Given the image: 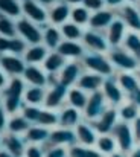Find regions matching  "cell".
<instances>
[{
    "instance_id": "30bf717a",
    "label": "cell",
    "mask_w": 140,
    "mask_h": 157,
    "mask_svg": "<svg viewBox=\"0 0 140 157\" xmlns=\"http://www.w3.org/2000/svg\"><path fill=\"white\" fill-rule=\"evenodd\" d=\"M23 81L18 79V78H14L8 89H6V99H5V105H6V110L9 113H14L18 110V107L21 104V95H23Z\"/></svg>"
},
{
    "instance_id": "6f0895ef",
    "label": "cell",
    "mask_w": 140,
    "mask_h": 157,
    "mask_svg": "<svg viewBox=\"0 0 140 157\" xmlns=\"http://www.w3.org/2000/svg\"><path fill=\"white\" fill-rule=\"evenodd\" d=\"M5 86V76H3V73L0 72V87H3Z\"/></svg>"
},
{
    "instance_id": "681fc988",
    "label": "cell",
    "mask_w": 140,
    "mask_h": 157,
    "mask_svg": "<svg viewBox=\"0 0 140 157\" xmlns=\"http://www.w3.org/2000/svg\"><path fill=\"white\" fill-rule=\"evenodd\" d=\"M127 101H130V102L136 104L140 108V87L137 89V90H134L133 93H130V95L127 96Z\"/></svg>"
},
{
    "instance_id": "2e32d148",
    "label": "cell",
    "mask_w": 140,
    "mask_h": 157,
    "mask_svg": "<svg viewBox=\"0 0 140 157\" xmlns=\"http://www.w3.org/2000/svg\"><path fill=\"white\" fill-rule=\"evenodd\" d=\"M17 31L20 32V35H23V38L32 44H38L43 40V34L38 31V28L31 23L26 18H21L17 21Z\"/></svg>"
},
{
    "instance_id": "7dc6e473",
    "label": "cell",
    "mask_w": 140,
    "mask_h": 157,
    "mask_svg": "<svg viewBox=\"0 0 140 157\" xmlns=\"http://www.w3.org/2000/svg\"><path fill=\"white\" fill-rule=\"evenodd\" d=\"M26 157H43V151H41L40 147L31 145V147L26 150Z\"/></svg>"
},
{
    "instance_id": "8fae6325",
    "label": "cell",
    "mask_w": 140,
    "mask_h": 157,
    "mask_svg": "<svg viewBox=\"0 0 140 157\" xmlns=\"http://www.w3.org/2000/svg\"><path fill=\"white\" fill-rule=\"evenodd\" d=\"M117 18V12L114 9H110V8H104L97 12H93L92 17H90V23H89V28L94 29V31H100V32H105L111 23Z\"/></svg>"
},
{
    "instance_id": "e575fe53",
    "label": "cell",
    "mask_w": 140,
    "mask_h": 157,
    "mask_svg": "<svg viewBox=\"0 0 140 157\" xmlns=\"http://www.w3.org/2000/svg\"><path fill=\"white\" fill-rule=\"evenodd\" d=\"M43 40L46 43V48H49V49H58V46L62 43L61 32L56 28H47L43 34Z\"/></svg>"
},
{
    "instance_id": "7bdbcfd3",
    "label": "cell",
    "mask_w": 140,
    "mask_h": 157,
    "mask_svg": "<svg viewBox=\"0 0 140 157\" xmlns=\"http://www.w3.org/2000/svg\"><path fill=\"white\" fill-rule=\"evenodd\" d=\"M82 6H85L92 14L107 8L105 6V0H82Z\"/></svg>"
},
{
    "instance_id": "f907efd6",
    "label": "cell",
    "mask_w": 140,
    "mask_h": 157,
    "mask_svg": "<svg viewBox=\"0 0 140 157\" xmlns=\"http://www.w3.org/2000/svg\"><path fill=\"white\" fill-rule=\"evenodd\" d=\"M127 157H140V145H136V147L127 154Z\"/></svg>"
},
{
    "instance_id": "6125c7cd",
    "label": "cell",
    "mask_w": 140,
    "mask_h": 157,
    "mask_svg": "<svg viewBox=\"0 0 140 157\" xmlns=\"http://www.w3.org/2000/svg\"><path fill=\"white\" fill-rule=\"evenodd\" d=\"M25 2H26V0H25Z\"/></svg>"
},
{
    "instance_id": "f5cc1de1",
    "label": "cell",
    "mask_w": 140,
    "mask_h": 157,
    "mask_svg": "<svg viewBox=\"0 0 140 157\" xmlns=\"http://www.w3.org/2000/svg\"><path fill=\"white\" fill-rule=\"evenodd\" d=\"M64 3H67V5H75V6H78V5H82V0H62Z\"/></svg>"
},
{
    "instance_id": "9c48e42d",
    "label": "cell",
    "mask_w": 140,
    "mask_h": 157,
    "mask_svg": "<svg viewBox=\"0 0 140 157\" xmlns=\"http://www.w3.org/2000/svg\"><path fill=\"white\" fill-rule=\"evenodd\" d=\"M75 133H76V140H78L79 145H84V147H96L99 133L96 131V128H94V125L92 122L82 119V121L76 125Z\"/></svg>"
},
{
    "instance_id": "1f68e13d",
    "label": "cell",
    "mask_w": 140,
    "mask_h": 157,
    "mask_svg": "<svg viewBox=\"0 0 140 157\" xmlns=\"http://www.w3.org/2000/svg\"><path fill=\"white\" fill-rule=\"evenodd\" d=\"M69 157H104L93 147H84V145H72L69 148Z\"/></svg>"
},
{
    "instance_id": "11a10c76",
    "label": "cell",
    "mask_w": 140,
    "mask_h": 157,
    "mask_svg": "<svg viewBox=\"0 0 140 157\" xmlns=\"http://www.w3.org/2000/svg\"><path fill=\"white\" fill-rule=\"evenodd\" d=\"M0 157H14L11 153H8V151H0Z\"/></svg>"
},
{
    "instance_id": "cb8c5ba5",
    "label": "cell",
    "mask_w": 140,
    "mask_h": 157,
    "mask_svg": "<svg viewBox=\"0 0 140 157\" xmlns=\"http://www.w3.org/2000/svg\"><path fill=\"white\" fill-rule=\"evenodd\" d=\"M0 64H2L3 70H6L8 73H12V75H20V73H25V70H26L25 63L18 56H11V55L2 56Z\"/></svg>"
},
{
    "instance_id": "ac0fdd59",
    "label": "cell",
    "mask_w": 140,
    "mask_h": 157,
    "mask_svg": "<svg viewBox=\"0 0 140 157\" xmlns=\"http://www.w3.org/2000/svg\"><path fill=\"white\" fill-rule=\"evenodd\" d=\"M56 52L59 53V55H62L64 58H73V59H78V58H82L87 51H85V48H84L82 43L66 40V41H62V43L58 46Z\"/></svg>"
},
{
    "instance_id": "816d5d0a",
    "label": "cell",
    "mask_w": 140,
    "mask_h": 157,
    "mask_svg": "<svg viewBox=\"0 0 140 157\" xmlns=\"http://www.w3.org/2000/svg\"><path fill=\"white\" fill-rule=\"evenodd\" d=\"M5 124H6V121H5V111L0 108V130L5 127Z\"/></svg>"
},
{
    "instance_id": "52a82bcc",
    "label": "cell",
    "mask_w": 140,
    "mask_h": 157,
    "mask_svg": "<svg viewBox=\"0 0 140 157\" xmlns=\"http://www.w3.org/2000/svg\"><path fill=\"white\" fill-rule=\"evenodd\" d=\"M119 111H117V107H108L94 122H92L96 128V131L99 134H111L114 127L117 125L119 122Z\"/></svg>"
},
{
    "instance_id": "9a60e30c",
    "label": "cell",
    "mask_w": 140,
    "mask_h": 157,
    "mask_svg": "<svg viewBox=\"0 0 140 157\" xmlns=\"http://www.w3.org/2000/svg\"><path fill=\"white\" fill-rule=\"evenodd\" d=\"M49 142H50L53 147L69 145V148H70L72 145H76V144H78V140H76V133H75L72 128H64V127L50 131Z\"/></svg>"
},
{
    "instance_id": "f6af8a7d",
    "label": "cell",
    "mask_w": 140,
    "mask_h": 157,
    "mask_svg": "<svg viewBox=\"0 0 140 157\" xmlns=\"http://www.w3.org/2000/svg\"><path fill=\"white\" fill-rule=\"evenodd\" d=\"M46 157H69V150H66L64 147H52L47 151Z\"/></svg>"
},
{
    "instance_id": "484cf974",
    "label": "cell",
    "mask_w": 140,
    "mask_h": 157,
    "mask_svg": "<svg viewBox=\"0 0 140 157\" xmlns=\"http://www.w3.org/2000/svg\"><path fill=\"white\" fill-rule=\"evenodd\" d=\"M72 14V9L69 8L67 3H58L55 5L52 9H50V14H49V18L52 20V23L55 25H64L67 21V18L70 17Z\"/></svg>"
},
{
    "instance_id": "836d02e7",
    "label": "cell",
    "mask_w": 140,
    "mask_h": 157,
    "mask_svg": "<svg viewBox=\"0 0 140 157\" xmlns=\"http://www.w3.org/2000/svg\"><path fill=\"white\" fill-rule=\"evenodd\" d=\"M25 49V43L18 38H6V37H0V52H14L20 53Z\"/></svg>"
},
{
    "instance_id": "4dcf8cb0",
    "label": "cell",
    "mask_w": 140,
    "mask_h": 157,
    "mask_svg": "<svg viewBox=\"0 0 140 157\" xmlns=\"http://www.w3.org/2000/svg\"><path fill=\"white\" fill-rule=\"evenodd\" d=\"M90 17H92V12H90L85 6H82V5L75 6V8L72 9V14H70L72 21L76 23V25H79V26L89 25V23H90Z\"/></svg>"
},
{
    "instance_id": "d6a6232c",
    "label": "cell",
    "mask_w": 140,
    "mask_h": 157,
    "mask_svg": "<svg viewBox=\"0 0 140 157\" xmlns=\"http://www.w3.org/2000/svg\"><path fill=\"white\" fill-rule=\"evenodd\" d=\"M5 145L8 148V153H11L14 157H20L25 151V145H23V140L15 136V134H9L6 139H5Z\"/></svg>"
},
{
    "instance_id": "f35d334b",
    "label": "cell",
    "mask_w": 140,
    "mask_h": 157,
    "mask_svg": "<svg viewBox=\"0 0 140 157\" xmlns=\"http://www.w3.org/2000/svg\"><path fill=\"white\" fill-rule=\"evenodd\" d=\"M0 11L6 15L18 17L21 12V8L17 3V0H0Z\"/></svg>"
},
{
    "instance_id": "60d3db41",
    "label": "cell",
    "mask_w": 140,
    "mask_h": 157,
    "mask_svg": "<svg viewBox=\"0 0 140 157\" xmlns=\"http://www.w3.org/2000/svg\"><path fill=\"white\" fill-rule=\"evenodd\" d=\"M15 32H17V25H14L6 17H0V34L6 38H14Z\"/></svg>"
},
{
    "instance_id": "94428289",
    "label": "cell",
    "mask_w": 140,
    "mask_h": 157,
    "mask_svg": "<svg viewBox=\"0 0 140 157\" xmlns=\"http://www.w3.org/2000/svg\"><path fill=\"white\" fill-rule=\"evenodd\" d=\"M136 5H137V8H139V9H140V0H139V2H137V3H136Z\"/></svg>"
},
{
    "instance_id": "5b68a950",
    "label": "cell",
    "mask_w": 140,
    "mask_h": 157,
    "mask_svg": "<svg viewBox=\"0 0 140 157\" xmlns=\"http://www.w3.org/2000/svg\"><path fill=\"white\" fill-rule=\"evenodd\" d=\"M108 107H110V104L107 102L102 90L90 93L89 95V102L84 108V119L89 121V122H94Z\"/></svg>"
},
{
    "instance_id": "8d00e7d4",
    "label": "cell",
    "mask_w": 140,
    "mask_h": 157,
    "mask_svg": "<svg viewBox=\"0 0 140 157\" xmlns=\"http://www.w3.org/2000/svg\"><path fill=\"white\" fill-rule=\"evenodd\" d=\"M49 136H50V131H47L46 128H43V127H32L26 133V139L29 142H32V144L46 142V140H49Z\"/></svg>"
},
{
    "instance_id": "b9f144b4",
    "label": "cell",
    "mask_w": 140,
    "mask_h": 157,
    "mask_svg": "<svg viewBox=\"0 0 140 157\" xmlns=\"http://www.w3.org/2000/svg\"><path fill=\"white\" fill-rule=\"evenodd\" d=\"M58 122V116L49 110H41L40 116H38V121L37 124L43 125V127H49V125H55Z\"/></svg>"
},
{
    "instance_id": "ffe728a7",
    "label": "cell",
    "mask_w": 140,
    "mask_h": 157,
    "mask_svg": "<svg viewBox=\"0 0 140 157\" xmlns=\"http://www.w3.org/2000/svg\"><path fill=\"white\" fill-rule=\"evenodd\" d=\"M82 121V116H81V111L73 108V107H66L61 114L58 116V122L61 127L64 128H76V125Z\"/></svg>"
},
{
    "instance_id": "8992f818",
    "label": "cell",
    "mask_w": 140,
    "mask_h": 157,
    "mask_svg": "<svg viewBox=\"0 0 140 157\" xmlns=\"http://www.w3.org/2000/svg\"><path fill=\"white\" fill-rule=\"evenodd\" d=\"M102 93H104L107 102L111 105V107H119V105H122L127 101L125 93H123V90L120 89L116 75L105 78L104 86H102Z\"/></svg>"
},
{
    "instance_id": "bcb514c9",
    "label": "cell",
    "mask_w": 140,
    "mask_h": 157,
    "mask_svg": "<svg viewBox=\"0 0 140 157\" xmlns=\"http://www.w3.org/2000/svg\"><path fill=\"white\" fill-rule=\"evenodd\" d=\"M125 3H128V2L127 0H105V6L110 8V9H114V11L122 8Z\"/></svg>"
},
{
    "instance_id": "7a4b0ae2",
    "label": "cell",
    "mask_w": 140,
    "mask_h": 157,
    "mask_svg": "<svg viewBox=\"0 0 140 157\" xmlns=\"http://www.w3.org/2000/svg\"><path fill=\"white\" fill-rule=\"evenodd\" d=\"M108 59L111 61L116 73L117 72H137L140 63L122 46L119 48H111L108 51Z\"/></svg>"
},
{
    "instance_id": "91938a15",
    "label": "cell",
    "mask_w": 140,
    "mask_h": 157,
    "mask_svg": "<svg viewBox=\"0 0 140 157\" xmlns=\"http://www.w3.org/2000/svg\"><path fill=\"white\" fill-rule=\"evenodd\" d=\"M136 75H137V78H139V81H140V66H139V69H137V72H136Z\"/></svg>"
},
{
    "instance_id": "603a6c76",
    "label": "cell",
    "mask_w": 140,
    "mask_h": 157,
    "mask_svg": "<svg viewBox=\"0 0 140 157\" xmlns=\"http://www.w3.org/2000/svg\"><path fill=\"white\" fill-rule=\"evenodd\" d=\"M23 12H25L31 20H34V21H37V23H43V21H46V18H47L46 11H44L37 2H34V0H26V2L23 3Z\"/></svg>"
},
{
    "instance_id": "e0dca14e",
    "label": "cell",
    "mask_w": 140,
    "mask_h": 157,
    "mask_svg": "<svg viewBox=\"0 0 140 157\" xmlns=\"http://www.w3.org/2000/svg\"><path fill=\"white\" fill-rule=\"evenodd\" d=\"M69 93V87H66L64 84H61L59 81H56L53 84V87L50 89V92L47 93L46 99H44V104L47 108H55V107H59L62 104L64 98L67 96Z\"/></svg>"
},
{
    "instance_id": "4316f807",
    "label": "cell",
    "mask_w": 140,
    "mask_h": 157,
    "mask_svg": "<svg viewBox=\"0 0 140 157\" xmlns=\"http://www.w3.org/2000/svg\"><path fill=\"white\" fill-rule=\"evenodd\" d=\"M122 48L127 49L140 63V34L128 31V34H127V37L123 40Z\"/></svg>"
},
{
    "instance_id": "ab89813d",
    "label": "cell",
    "mask_w": 140,
    "mask_h": 157,
    "mask_svg": "<svg viewBox=\"0 0 140 157\" xmlns=\"http://www.w3.org/2000/svg\"><path fill=\"white\" fill-rule=\"evenodd\" d=\"M8 128L11 133H23L29 130V121L23 116V117H12L8 124Z\"/></svg>"
},
{
    "instance_id": "db71d44e",
    "label": "cell",
    "mask_w": 140,
    "mask_h": 157,
    "mask_svg": "<svg viewBox=\"0 0 140 157\" xmlns=\"http://www.w3.org/2000/svg\"><path fill=\"white\" fill-rule=\"evenodd\" d=\"M110 157H127V154H125V153H122V151H116L114 154H111Z\"/></svg>"
},
{
    "instance_id": "9f6ffc18",
    "label": "cell",
    "mask_w": 140,
    "mask_h": 157,
    "mask_svg": "<svg viewBox=\"0 0 140 157\" xmlns=\"http://www.w3.org/2000/svg\"><path fill=\"white\" fill-rule=\"evenodd\" d=\"M38 3H43V5H50V3H53L55 0H37Z\"/></svg>"
},
{
    "instance_id": "7402d4cb",
    "label": "cell",
    "mask_w": 140,
    "mask_h": 157,
    "mask_svg": "<svg viewBox=\"0 0 140 157\" xmlns=\"http://www.w3.org/2000/svg\"><path fill=\"white\" fill-rule=\"evenodd\" d=\"M89 95H90V93H87V92H84L82 89H79V87L75 86V87L69 89L67 99H69L70 107H73V108H76V110H79V111H84L85 105L89 102Z\"/></svg>"
},
{
    "instance_id": "ee69618b",
    "label": "cell",
    "mask_w": 140,
    "mask_h": 157,
    "mask_svg": "<svg viewBox=\"0 0 140 157\" xmlns=\"http://www.w3.org/2000/svg\"><path fill=\"white\" fill-rule=\"evenodd\" d=\"M40 113H41V110H40V108H37L35 105L25 107V110H23V116H25L29 122H37V121H38Z\"/></svg>"
},
{
    "instance_id": "f546056e",
    "label": "cell",
    "mask_w": 140,
    "mask_h": 157,
    "mask_svg": "<svg viewBox=\"0 0 140 157\" xmlns=\"http://www.w3.org/2000/svg\"><path fill=\"white\" fill-rule=\"evenodd\" d=\"M61 34L66 37V40L69 41H81L82 40V35H84V31L79 25L76 23H64L62 28H61Z\"/></svg>"
},
{
    "instance_id": "74e56055",
    "label": "cell",
    "mask_w": 140,
    "mask_h": 157,
    "mask_svg": "<svg viewBox=\"0 0 140 157\" xmlns=\"http://www.w3.org/2000/svg\"><path fill=\"white\" fill-rule=\"evenodd\" d=\"M25 99H26V102H29L31 105L41 104V102L46 99V96H44V90H43L41 87L32 86L31 89L26 90V93H25Z\"/></svg>"
},
{
    "instance_id": "c3c4849f",
    "label": "cell",
    "mask_w": 140,
    "mask_h": 157,
    "mask_svg": "<svg viewBox=\"0 0 140 157\" xmlns=\"http://www.w3.org/2000/svg\"><path fill=\"white\" fill-rule=\"evenodd\" d=\"M131 125H133V133H134L136 145H140V116L131 124Z\"/></svg>"
},
{
    "instance_id": "83f0119b",
    "label": "cell",
    "mask_w": 140,
    "mask_h": 157,
    "mask_svg": "<svg viewBox=\"0 0 140 157\" xmlns=\"http://www.w3.org/2000/svg\"><path fill=\"white\" fill-rule=\"evenodd\" d=\"M25 78H26V81L28 82H31L32 86H37V87H43V86H46V75H44V72L41 70V69H38V67H35V66H29V67H26V70H25Z\"/></svg>"
},
{
    "instance_id": "d590c367",
    "label": "cell",
    "mask_w": 140,
    "mask_h": 157,
    "mask_svg": "<svg viewBox=\"0 0 140 157\" xmlns=\"http://www.w3.org/2000/svg\"><path fill=\"white\" fill-rule=\"evenodd\" d=\"M46 56H47L46 48H44V46H40V44H34L31 49H28V52L25 55L26 61H28V63H32V64L44 61Z\"/></svg>"
},
{
    "instance_id": "277c9868",
    "label": "cell",
    "mask_w": 140,
    "mask_h": 157,
    "mask_svg": "<svg viewBox=\"0 0 140 157\" xmlns=\"http://www.w3.org/2000/svg\"><path fill=\"white\" fill-rule=\"evenodd\" d=\"M81 43L84 44L87 52H99V53H108V51L111 49L107 40L105 32L100 31H94V29H87L84 31L82 40Z\"/></svg>"
},
{
    "instance_id": "ba28073f",
    "label": "cell",
    "mask_w": 140,
    "mask_h": 157,
    "mask_svg": "<svg viewBox=\"0 0 140 157\" xmlns=\"http://www.w3.org/2000/svg\"><path fill=\"white\" fill-rule=\"evenodd\" d=\"M116 12H117V17L125 23L128 31L140 34V9L137 8V5L125 3Z\"/></svg>"
},
{
    "instance_id": "5bb4252c",
    "label": "cell",
    "mask_w": 140,
    "mask_h": 157,
    "mask_svg": "<svg viewBox=\"0 0 140 157\" xmlns=\"http://www.w3.org/2000/svg\"><path fill=\"white\" fill-rule=\"evenodd\" d=\"M82 72H84V67H82V64H81V61L78 63V61H73V63H67L66 66H64V69L61 70V75H59V82L61 84H64L66 87H70V86H76V82H78V79H79V76L82 75Z\"/></svg>"
},
{
    "instance_id": "44dd1931",
    "label": "cell",
    "mask_w": 140,
    "mask_h": 157,
    "mask_svg": "<svg viewBox=\"0 0 140 157\" xmlns=\"http://www.w3.org/2000/svg\"><path fill=\"white\" fill-rule=\"evenodd\" d=\"M96 150L104 157H110L116 151H119L117 142H116L113 134H99L97 142H96Z\"/></svg>"
},
{
    "instance_id": "680465c9",
    "label": "cell",
    "mask_w": 140,
    "mask_h": 157,
    "mask_svg": "<svg viewBox=\"0 0 140 157\" xmlns=\"http://www.w3.org/2000/svg\"><path fill=\"white\" fill-rule=\"evenodd\" d=\"M127 2H128V3H133V5H136L139 0H127Z\"/></svg>"
},
{
    "instance_id": "3957f363",
    "label": "cell",
    "mask_w": 140,
    "mask_h": 157,
    "mask_svg": "<svg viewBox=\"0 0 140 157\" xmlns=\"http://www.w3.org/2000/svg\"><path fill=\"white\" fill-rule=\"evenodd\" d=\"M111 134L114 136V139L117 142L119 151L128 154L136 147V139H134V133H133V125L131 124L119 121Z\"/></svg>"
},
{
    "instance_id": "7c38bea8",
    "label": "cell",
    "mask_w": 140,
    "mask_h": 157,
    "mask_svg": "<svg viewBox=\"0 0 140 157\" xmlns=\"http://www.w3.org/2000/svg\"><path fill=\"white\" fill-rule=\"evenodd\" d=\"M127 34H128V29H127L125 23L117 17L111 23V26L105 31V35H107V40H108L110 48H119V46H122Z\"/></svg>"
},
{
    "instance_id": "4fadbf2b",
    "label": "cell",
    "mask_w": 140,
    "mask_h": 157,
    "mask_svg": "<svg viewBox=\"0 0 140 157\" xmlns=\"http://www.w3.org/2000/svg\"><path fill=\"white\" fill-rule=\"evenodd\" d=\"M104 81H105L104 76H100V75H97V73H94V72L84 70L82 75L79 76L78 82H76V87L82 89V90L87 92V93H93V92L102 90Z\"/></svg>"
},
{
    "instance_id": "d4e9b609",
    "label": "cell",
    "mask_w": 140,
    "mask_h": 157,
    "mask_svg": "<svg viewBox=\"0 0 140 157\" xmlns=\"http://www.w3.org/2000/svg\"><path fill=\"white\" fill-rule=\"evenodd\" d=\"M117 111H119V119L122 122H128V124H133L140 116V108L130 101H125L122 105H119Z\"/></svg>"
},
{
    "instance_id": "f1b7e54d",
    "label": "cell",
    "mask_w": 140,
    "mask_h": 157,
    "mask_svg": "<svg viewBox=\"0 0 140 157\" xmlns=\"http://www.w3.org/2000/svg\"><path fill=\"white\" fill-rule=\"evenodd\" d=\"M64 66H66V58L58 52L47 55L46 59H44V69L49 73H56L58 70H62Z\"/></svg>"
},
{
    "instance_id": "6da1fadb",
    "label": "cell",
    "mask_w": 140,
    "mask_h": 157,
    "mask_svg": "<svg viewBox=\"0 0 140 157\" xmlns=\"http://www.w3.org/2000/svg\"><path fill=\"white\" fill-rule=\"evenodd\" d=\"M84 70L94 72L104 78L113 76L116 75V70L111 64V61L108 59L107 53H99V52H85V55L79 59Z\"/></svg>"
},
{
    "instance_id": "d6986e66",
    "label": "cell",
    "mask_w": 140,
    "mask_h": 157,
    "mask_svg": "<svg viewBox=\"0 0 140 157\" xmlns=\"http://www.w3.org/2000/svg\"><path fill=\"white\" fill-rule=\"evenodd\" d=\"M116 78H117V82H119L120 89L125 93V98L140 87V81L137 78V75H136V72H117Z\"/></svg>"
}]
</instances>
